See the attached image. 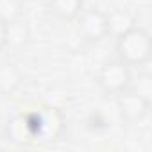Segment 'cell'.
Instances as JSON below:
<instances>
[{
	"instance_id": "cell-1",
	"label": "cell",
	"mask_w": 152,
	"mask_h": 152,
	"mask_svg": "<svg viewBox=\"0 0 152 152\" xmlns=\"http://www.w3.org/2000/svg\"><path fill=\"white\" fill-rule=\"evenodd\" d=\"M152 54V39L150 34L136 25L125 34L116 38V59L125 63L127 66H141L148 63Z\"/></svg>"
},
{
	"instance_id": "cell-2",
	"label": "cell",
	"mask_w": 152,
	"mask_h": 152,
	"mask_svg": "<svg viewBox=\"0 0 152 152\" xmlns=\"http://www.w3.org/2000/svg\"><path fill=\"white\" fill-rule=\"evenodd\" d=\"M27 122L32 132V140L41 138L43 141L56 140L63 131V115L56 107H43L27 115Z\"/></svg>"
},
{
	"instance_id": "cell-3",
	"label": "cell",
	"mask_w": 152,
	"mask_h": 152,
	"mask_svg": "<svg viewBox=\"0 0 152 152\" xmlns=\"http://www.w3.org/2000/svg\"><path fill=\"white\" fill-rule=\"evenodd\" d=\"M131 66H127L125 63H122L120 59L115 61H107L100 72H99V86L104 93L107 95H118L120 91L127 90L131 84Z\"/></svg>"
},
{
	"instance_id": "cell-4",
	"label": "cell",
	"mask_w": 152,
	"mask_h": 152,
	"mask_svg": "<svg viewBox=\"0 0 152 152\" xmlns=\"http://www.w3.org/2000/svg\"><path fill=\"white\" fill-rule=\"evenodd\" d=\"M115 97H116V107H118L120 116L129 124L141 122L150 109V100L136 93L132 88H127Z\"/></svg>"
},
{
	"instance_id": "cell-5",
	"label": "cell",
	"mask_w": 152,
	"mask_h": 152,
	"mask_svg": "<svg viewBox=\"0 0 152 152\" xmlns=\"http://www.w3.org/2000/svg\"><path fill=\"white\" fill-rule=\"evenodd\" d=\"M79 36L86 43H99L107 38V15L100 9H88L79 15Z\"/></svg>"
},
{
	"instance_id": "cell-6",
	"label": "cell",
	"mask_w": 152,
	"mask_h": 152,
	"mask_svg": "<svg viewBox=\"0 0 152 152\" xmlns=\"http://www.w3.org/2000/svg\"><path fill=\"white\" fill-rule=\"evenodd\" d=\"M23 84V72L11 61H0V93L13 95Z\"/></svg>"
},
{
	"instance_id": "cell-7",
	"label": "cell",
	"mask_w": 152,
	"mask_h": 152,
	"mask_svg": "<svg viewBox=\"0 0 152 152\" xmlns=\"http://www.w3.org/2000/svg\"><path fill=\"white\" fill-rule=\"evenodd\" d=\"M136 25V16L129 9H115L107 15V36H113L115 39Z\"/></svg>"
},
{
	"instance_id": "cell-8",
	"label": "cell",
	"mask_w": 152,
	"mask_h": 152,
	"mask_svg": "<svg viewBox=\"0 0 152 152\" xmlns=\"http://www.w3.org/2000/svg\"><path fill=\"white\" fill-rule=\"evenodd\" d=\"M29 41H31V29L22 18L6 23V47L20 50L27 47Z\"/></svg>"
},
{
	"instance_id": "cell-9",
	"label": "cell",
	"mask_w": 152,
	"mask_h": 152,
	"mask_svg": "<svg viewBox=\"0 0 152 152\" xmlns=\"http://www.w3.org/2000/svg\"><path fill=\"white\" fill-rule=\"evenodd\" d=\"M84 0H48V7L56 18L63 22H73L83 13Z\"/></svg>"
},
{
	"instance_id": "cell-10",
	"label": "cell",
	"mask_w": 152,
	"mask_h": 152,
	"mask_svg": "<svg viewBox=\"0 0 152 152\" xmlns=\"http://www.w3.org/2000/svg\"><path fill=\"white\" fill-rule=\"evenodd\" d=\"M7 140L15 143H23V141L32 140V132H31L27 116H15L7 124Z\"/></svg>"
},
{
	"instance_id": "cell-11",
	"label": "cell",
	"mask_w": 152,
	"mask_h": 152,
	"mask_svg": "<svg viewBox=\"0 0 152 152\" xmlns=\"http://www.w3.org/2000/svg\"><path fill=\"white\" fill-rule=\"evenodd\" d=\"M23 4L22 0H0V22L9 23L13 20L22 18Z\"/></svg>"
},
{
	"instance_id": "cell-12",
	"label": "cell",
	"mask_w": 152,
	"mask_h": 152,
	"mask_svg": "<svg viewBox=\"0 0 152 152\" xmlns=\"http://www.w3.org/2000/svg\"><path fill=\"white\" fill-rule=\"evenodd\" d=\"M129 88H132L136 93H140L147 100L152 99V77L148 73H138V77H131Z\"/></svg>"
},
{
	"instance_id": "cell-13",
	"label": "cell",
	"mask_w": 152,
	"mask_h": 152,
	"mask_svg": "<svg viewBox=\"0 0 152 152\" xmlns=\"http://www.w3.org/2000/svg\"><path fill=\"white\" fill-rule=\"evenodd\" d=\"M6 48V23L0 22V50Z\"/></svg>"
}]
</instances>
